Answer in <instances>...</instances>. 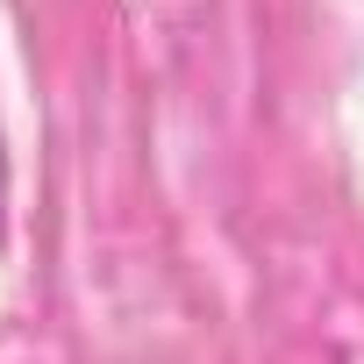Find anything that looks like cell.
<instances>
[{
    "label": "cell",
    "mask_w": 364,
    "mask_h": 364,
    "mask_svg": "<svg viewBox=\"0 0 364 364\" xmlns=\"http://www.w3.org/2000/svg\"><path fill=\"white\" fill-rule=\"evenodd\" d=\"M0 200H8V143H0Z\"/></svg>",
    "instance_id": "1"
}]
</instances>
